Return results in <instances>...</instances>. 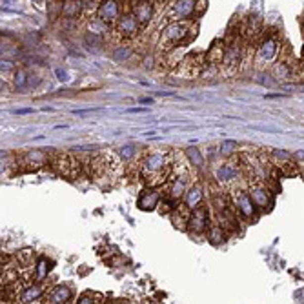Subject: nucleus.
<instances>
[{"instance_id": "nucleus-37", "label": "nucleus", "mask_w": 304, "mask_h": 304, "mask_svg": "<svg viewBox=\"0 0 304 304\" xmlns=\"http://www.w3.org/2000/svg\"><path fill=\"white\" fill-rule=\"evenodd\" d=\"M15 115H28V113H33V107H26V109H15Z\"/></svg>"}, {"instance_id": "nucleus-31", "label": "nucleus", "mask_w": 304, "mask_h": 304, "mask_svg": "<svg viewBox=\"0 0 304 304\" xmlns=\"http://www.w3.org/2000/svg\"><path fill=\"white\" fill-rule=\"evenodd\" d=\"M273 155H275L277 158H284V160H290V158H293V155H290V153L284 152V150H273Z\"/></svg>"}, {"instance_id": "nucleus-15", "label": "nucleus", "mask_w": 304, "mask_h": 304, "mask_svg": "<svg viewBox=\"0 0 304 304\" xmlns=\"http://www.w3.org/2000/svg\"><path fill=\"white\" fill-rule=\"evenodd\" d=\"M69 299H71V292H69V288H66V286H56L48 293L50 304H64V303H68Z\"/></svg>"}, {"instance_id": "nucleus-3", "label": "nucleus", "mask_w": 304, "mask_h": 304, "mask_svg": "<svg viewBox=\"0 0 304 304\" xmlns=\"http://www.w3.org/2000/svg\"><path fill=\"white\" fill-rule=\"evenodd\" d=\"M242 60V48L237 40H231L230 44L224 48V56H222V69L226 73H235L239 64Z\"/></svg>"}, {"instance_id": "nucleus-10", "label": "nucleus", "mask_w": 304, "mask_h": 304, "mask_svg": "<svg viewBox=\"0 0 304 304\" xmlns=\"http://www.w3.org/2000/svg\"><path fill=\"white\" fill-rule=\"evenodd\" d=\"M158 203H160V193H158L155 188H144V190L139 193L137 208L142 209V211H153V209L158 206Z\"/></svg>"}, {"instance_id": "nucleus-23", "label": "nucleus", "mask_w": 304, "mask_h": 304, "mask_svg": "<svg viewBox=\"0 0 304 304\" xmlns=\"http://www.w3.org/2000/svg\"><path fill=\"white\" fill-rule=\"evenodd\" d=\"M13 84L17 90H24V88H28V75L24 69H17L15 73H13Z\"/></svg>"}, {"instance_id": "nucleus-16", "label": "nucleus", "mask_w": 304, "mask_h": 304, "mask_svg": "<svg viewBox=\"0 0 304 304\" xmlns=\"http://www.w3.org/2000/svg\"><path fill=\"white\" fill-rule=\"evenodd\" d=\"M80 9H82V2H73V0H69V2H64L62 4L60 15H62L64 18H77Z\"/></svg>"}, {"instance_id": "nucleus-1", "label": "nucleus", "mask_w": 304, "mask_h": 304, "mask_svg": "<svg viewBox=\"0 0 304 304\" xmlns=\"http://www.w3.org/2000/svg\"><path fill=\"white\" fill-rule=\"evenodd\" d=\"M195 9H197V2H193V0L173 2L169 7V20L171 22H188L195 15Z\"/></svg>"}, {"instance_id": "nucleus-39", "label": "nucleus", "mask_w": 304, "mask_h": 304, "mask_svg": "<svg viewBox=\"0 0 304 304\" xmlns=\"http://www.w3.org/2000/svg\"><path fill=\"white\" fill-rule=\"evenodd\" d=\"M282 97H288V95H284V93H268L266 99H282Z\"/></svg>"}, {"instance_id": "nucleus-29", "label": "nucleus", "mask_w": 304, "mask_h": 304, "mask_svg": "<svg viewBox=\"0 0 304 304\" xmlns=\"http://www.w3.org/2000/svg\"><path fill=\"white\" fill-rule=\"evenodd\" d=\"M0 69H2V73H7V71H13L15 69V64L11 60H7V58H2V64H0Z\"/></svg>"}, {"instance_id": "nucleus-11", "label": "nucleus", "mask_w": 304, "mask_h": 304, "mask_svg": "<svg viewBox=\"0 0 304 304\" xmlns=\"http://www.w3.org/2000/svg\"><path fill=\"white\" fill-rule=\"evenodd\" d=\"M139 26H141V24H139V20L135 18L133 13H126V15H122L117 22L118 33L122 35V37H126V39L135 37V35L139 33Z\"/></svg>"}, {"instance_id": "nucleus-26", "label": "nucleus", "mask_w": 304, "mask_h": 304, "mask_svg": "<svg viewBox=\"0 0 304 304\" xmlns=\"http://www.w3.org/2000/svg\"><path fill=\"white\" fill-rule=\"evenodd\" d=\"M160 208H162L164 213H173L175 209L179 208V204H177V201H175V199L168 197V199H164L162 203H160Z\"/></svg>"}, {"instance_id": "nucleus-22", "label": "nucleus", "mask_w": 304, "mask_h": 304, "mask_svg": "<svg viewBox=\"0 0 304 304\" xmlns=\"http://www.w3.org/2000/svg\"><path fill=\"white\" fill-rule=\"evenodd\" d=\"M84 42H86V46L88 48H93L95 51H99L104 46V39H102L101 35H95V33H88L86 35V39H84Z\"/></svg>"}, {"instance_id": "nucleus-6", "label": "nucleus", "mask_w": 304, "mask_h": 304, "mask_svg": "<svg viewBox=\"0 0 304 304\" xmlns=\"http://www.w3.org/2000/svg\"><path fill=\"white\" fill-rule=\"evenodd\" d=\"M97 17H99V20L102 24H106V26H111V24L118 22V18L122 17L120 15V4L115 2V0H104L97 7Z\"/></svg>"}, {"instance_id": "nucleus-5", "label": "nucleus", "mask_w": 304, "mask_h": 304, "mask_svg": "<svg viewBox=\"0 0 304 304\" xmlns=\"http://www.w3.org/2000/svg\"><path fill=\"white\" fill-rule=\"evenodd\" d=\"M188 31H190L188 22H169L168 26L162 29L160 42H162V44H177V42L186 39Z\"/></svg>"}, {"instance_id": "nucleus-17", "label": "nucleus", "mask_w": 304, "mask_h": 304, "mask_svg": "<svg viewBox=\"0 0 304 304\" xmlns=\"http://www.w3.org/2000/svg\"><path fill=\"white\" fill-rule=\"evenodd\" d=\"M133 55V48L131 46H115L111 53V58L115 62H126L128 58Z\"/></svg>"}, {"instance_id": "nucleus-33", "label": "nucleus", "mask_w": 304, "mask_h": 304, "mask_svg": "<svg viewBox=\"0 0 304 304\" xmlns=\"http://www.w3.org/2000/svg\"><path fill=\"white\" fill-rule=\"evenodd\" d=\"M40 77L39 75H28V86H39Z\"/></svg>"}, {"instance_id": "nucleus-35", "label": "nucleus", "mask_w": 304, "mask_h": 304, "mask_svg": "<svg viewBox=\"0 0 304 304\" xmlns=\"http://www.w3.org/2000/svg\"><path fill=\"white\" fill-rule=\"evenodd\" d=\"M293 158L299 160V162H304V150H299V152L293 153Z\"/></svg>"}, {"instance_id": "nucleus-36", "label": "nucleus", "mask_w": 304, "mask_h": 304, "mask_svg": "<svg viewBox=\"0 0 304 304\" xmlns=\"http://www.w3.org/2000/svg\"><path fill=\"white\" fill-rule=\"evenodd\" d=\"M77 304H95L93 303V299L91 297H88V295H82V297L79 299V303Z\"/></svg>"}, {"instance_id": "nucleus-14", "label": "nucleus", "mask_w": 304, "mask_h": 304, "mask_svg": "<svg viewBox=\"0 0 304 304\" xmlns=\"http://www.w3.org/2000/svg\"><path fill=\"white\" fill-rule=\"evenodd\" d=\"M273 73H275V79L290 80L295 77L297 69H295V66H293L290 60H279V62L273 66Z\"/></svg>"}, {"instance_id": "nucleus-20", "label": "nucleus", "mask_w": 304, "mask_h": 304, "mask_svg": "<svg viewBox=\"0 0 304 304\" xmlns=\"http://www.w3.org/2000/svg\"><path fill=\"white\" fill-rule=\"evenodd\" d=\"M42 295V286H39V284H35V286H29L26 288L22 292V301H26V303H31V301H37V299Z\"/></svg>"}, {"instance_id": "nucleus-2", "label": "nucleus", "mask_w": 304, "mask_h": 304, "mask_svg": "<svg viewBox=\"0 0 304 304\" xmlns=\"http://www.w3.org/2000/svg\"><path fill=\"white\" fill-rule=\"evenodd\" d=\"M209 211L208 208L201 204L199 208H195L190 213V220H188V231H192L195 235H201L204 231H208L209 228Z\"/></svg>"}, {"instance_id": "nucleus-18", "label": "nucleus", "mask_w": 304, "mask_h": 304, "mask_svg": "<svg viewBox=\"0 0 304 304\" xmlns=\"http://www.w3.org/2000/svg\"><path fill=\"white\" fill-rule=\"evenodd\" d=\"M184 157L188 158V162L192 164V166H195V168H201L204 164V157L203 153H201V150L195 146H190L186 148V152H184Z\"/></svg>"}, {"instance_id": "nucleus-7", "label": "nucleus", "mask_w": 304, "mask_h": 304, "mask_svg": "<svg viewBox=\"0 0 304 304\" xmlns=\"http://www.w3.org/2000/svg\"><path fill=\"white\" fill-rule=\"evenodd\" d=\"M279 50H281V44H279V39L275 37H264L262 42L257 48V62H271L275 60V56L279 55Z\"/></svg>"}, {"instance_id": "nucleus-27", "label": "nucleus", "mask_w": 304, "mask_h": 304, "mask_svg": "<svg viewBox=\"0 0 304 304\" xmlns=\"http://www.w3.org/2000/svg\"><path fill=\"white\" fill-rule=\"evenodd\" d=\"M46 275H48V262H46L44 257H40L39 264H37V277H39V279H44Z\"/></svg>"}, {"instance_id": "nucleus-21", "label": "nucleus", "mask_w": 304, "mask_h": 304, "mask_svg": "<svg viewBox=\"0 0 304 304\" xmlns=\"http://www.w3.org/2000/svg\"><path fill=\"white\" fill-rule=\"evenodd\" d=\"M117 155L122 158V160H131V158L137 155L135 144H124V146H120L117 150Z\"/></svg>"}, {"instance_id": "nucleus-12", "label": "nucleus", "mask_w": 304, "mask_h": 304, "mask_svg": "<svg viewBox=\"0 0 304 304\" xmlns=\"http://www.w3.org/2000/svg\"><path fill=\"white\" fill-rule=\"evenodd\" d=\"M131 13L135 15L139 24L146 26L148 22H152V18H153V4L152 2H144V0H141V2H133Z\"/></svg>"}, {"instance_id": "nucleus-25", "label": "nucleus", "mask_w": 304, "mask_h": 304, "mask_svg": "<svg viewBox=\"0 0 304 304\" xmlns=\"http://www.w3.org/2000/svg\"><path fill=\"white\" fill-rule=\"evenodd\" d=\"M255 82L260 86H266V88H275L277 86V80L275 77H271L270 73H260L255 77Z\"/></svg>"}, {"instance_id": "nucleus-28", "label": "nucleus", "mask_w": 304, "mask_h": 304, "mask_svg": "<svg viewBox=\"0 0 304 304\" xmlns=\"http://www.w3.org/2000/svg\"><path fill=\"white\" fill-rule=\"evenodd\" d=\"M252 130L264 131V133H282L281 128H273V126H252Z\"/></svg>"}, {"instance_id": "nucleus-34", "label": "nucleus", "mask_w": 304, "mask_h": 304, "mask_svg": "<svg viewBox=\"0 0 304 304\" xmlns=\"http://www.w3.org/2000/svg\"><path fill=\"white\" fill-rule=\"evenodd\" d=\"M150 111L148 107H128V109H124V113H146Z\"/></svg>"}, {"instance_id": "nucleus-9", "label": "nucleus", "mask_w": 304, "mask_h": 304, "mask_svg": "<svg viewBox=\"0 0 304 304\" xmlns=\"http://www.w3.org/2000/svg\"><path fill=\"white\" fill-rule=\"evenodd\" d=\"M239 173H241L239 162L226 160V162H222L219 168L215 169V179L219 180L220 184H231V182L239 180Z\"/></svg>"}, {"instance_id": "nucleus-32", "label": "nucleus", "mask_w": 304, "mask_h": 304, "mask_svg": "<svg viewBox=\"0 0 304 304\" xmlns=\"http://www.w3.org/2000/svg\"><path fill=\"white\" fill-rule=\"evenodd\" d=\"M102 111V107H86V109H73L75 115H84V113H97Z\"/></svg>"}, {"instance_id": "nucleus-24", "label": "nucleus", "mask_w": 304, "mask_h": 304, "mask_svg": "<svg viewBox=\"0 0 304 304\" xmlns=\"http://www.w3.org/2000/svg\"><path fill=\"white\" fill-rule=\"evenodd\" d=\"M237 150H239V144H237L235 141H228V139L220 142V146H219V153L220 155H226V157L231 155V153H235Z\"/></svg>"}, {"instance_id": "nucleus-38", "label": "nucleus", "mask_w": 304, "mask_h": 304, "mask_svg": "<svg viewBox=\"0 0 304 304\" xmlns=\"http://www.w3.org/2000/svg\"><path fill=\"white\" fill-rule=\"evenodd\" d=\"M73 150H79V152H90V150H97V146H75Z\"/></svg>"}, {"instance_id": "nucleus-8", "label": "nucleus", "mask_w": 304, "mask_h": 304, "mask_svg": "<svg viewBox=\"0 0 304 304\" xmlns=\"http://www.w3.org/2000/svg\"><path fill=\"white\" fill-rule=\"evenodd\" d=\"M248 193L257 209H268L271 206V193L262 182H252Z\"/></svg>"}, {"instance_id": "nucleus-30", "label": "nucleus", "mask_w": 304, "mask_h": 304, "mask_svg": "<svg viewBox=\"0 0 304 304\" xmlns=\"http://www.w3.org/2000/svg\"><path fill=\"white\" fill-rule=\"evenodd\" d=\"M55 75H56V79L62 80V82H68V80H69V75H68V71H66V69L56 68L55 69Z\"/></svg>"}, {"instance_id": "nucleus-13", "label": "nucleus", "mask_w": 304, "mask_h": 304, "mask_svg": "<svg viewBox=\"0 0 304 304\" xmlns=\"http://www.w3.org/2000/svg\"><path fill=\"white\" fill-rule=\"evenodd\" d=\"M203 199H204L203 188L199 186V184H193V186L188 188L186 195L182 199V206L186 209H190V211H193V209L199 208L203 204Z\"/></svg>"}, {"instance_id": "nucleus-40", "label": "nucleus", "mask_w": 304, "mask_h": 304, "mask_svg": "<svg viewBox=\"0 0 304 304\" xmlns=\"http://www.w3.org/2000/svg\"><path fill=\"white\" fill-rule=\"evenodd\" d=\"M141 102H142V104H152L153 99H141Z\"/></svg>"}, {"instance_id": "nucleus-19", "label": "nucleus", "mask_w": 304, "mask_h": 304, "mask_svg": "<svg viewBox=\"0 0 304 304\" xmlns=\"http://www.w3.org/2000/svg\"><path fill=\"white\" fill-rule=\"evenodd\" d=\"M224 237H226V231L219 224H211L208 228V241L211 244H220V242L224 241Z\"/></svg>"}, {"instance_id": "nucleus-4", "label": "nucleus", "mask_w": 304, "mask_h": 304, "mask_svg": "<svg viewBox=\"0 0 304 304\" xmlns=\"http://www.w3.org/2000/svg\"><path fill=\"white\" fill-rule=\"evenodd\" d=\"M231 203L235 206V209L242 217H246V219H252L257 215V206L253 204L252 197H250L248 192H244V190H239V192H233L231 193Z\"/></svg>"}]
</instances>
